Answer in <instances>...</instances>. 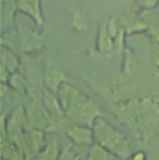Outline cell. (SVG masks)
<instances>
[{
	"label": "cell",
	"instance_id": "1",
	"mask_svg": "<svg viewBox=\"0 0 159 160\" xmlns=\"http://www.w3.org/2000/svg\"><path fill=\"white\" fill-rule=\"evenodd\" d=\"M115 156L99 145H94L89 151L86 160H114Z\"/></svg>",
	"mask_w": 159,
	"mask_h": 160
},
{
	"label": "cell",
	"instance_id": "2",
	"mask_svg": "<svg viewBox=\"0 0 159 160\" xmlns=\"http://www.w3.org/2000/svg\"><path fill=\"white\" fill-rule=\"evenodd\" d=\"M72 141L77 144L88 145L92 144L94 139L92 135L85 131H73L70 133Z\"/></svg>",
	"mask_w": 159,
	"mask_h": 160
},
{
	"label": "cell",
	"instance_id": "3",
	"mask_svg": "<svg viewBox=\"0 0 159 160\" xmlns=\"http://www.w3.org/2000/svg\"><path fill=\"white\" fill-rule=\"evenodd\" d=\"M58 160H79V159L72 150L67 148L64 150Z\"/></svg>",
	"mask_w": 159,
	"mask_h": 160
},
{
	"label": "cell",
	"instance_id": "4",
	"mask_svg": "<svg viewBox=\"0 0 159 160\" xmlns=\"http://www.w3.org/2000/svg\"><path fill=\"white\" fill-rule=\"evenodd\" d=\"M144 155L143 153H138L133 156L132 160H144Z\"/></svg>",
	"mask_w": 159,
	"mask_h": 160
}]
</instances>
